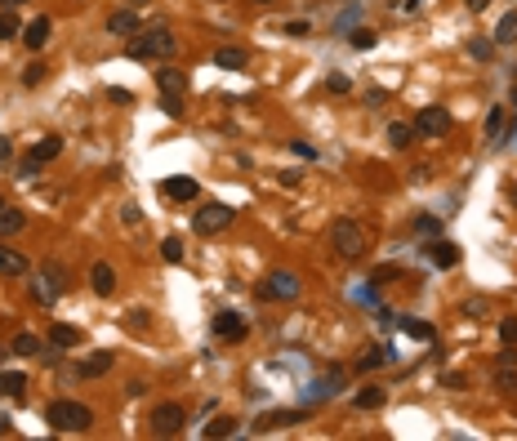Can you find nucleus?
<instances>
[{"label": "nucleus", "instance_id": "obj_1", "mask_svg": "<svg viewBox=\"0 0 517 441\" xmlns=\"http://www.w3.org/2000/svg\"><path fill=\"white\" fill-rule=\"evenodd\" d=\"M125 49H129V58H139V63H156V58H174L178 54V36L165 23H156V27L134 31Z\"/></svg>", "mask_w": 517, "mask_h": 441}, {"label": "nucleus", "instance_id": "obj_2", "mask_svg": "<svg viewBox=\"0 0 517 441\" xmlns=\"http://www.w3.org/2000/svg\"><path fill=\"white\" fill-rule=\"evenodd\" d=\"M45 423L54 432H90L94 428V410L85 401H72V397H58V401H49V410H45Z\"/></svg>", "mask_w": 517, "mask_h": 441}, {"label": "nucleus", "instance_id": "obj_3", "mask_svg": "<svg viewBox=\"0 0 517 441\" xmlns=\"http://www.w3.org/2000/svg\"><path fill=\"white\" fill-rule=\"evenodd\" d=\"M330 245H335V254L339 259H361L366 254V228L357 223V218H335V223H330Z\"/></svg>", "mask_w": 517, "mask_h": 441}, {"label": "nucleus", "instance_id": "obj_4", "mask_svg": "<svg viewBox=\"0 0 517 441\" xmlns=\"http://www.w3.org/2000/svg\"><path fill=\"white\" fill-rule=\"evenodd\" d=\"M188 428V410H183L178 401H161L152 415H147V432L152 437H178Z\"/></svg>", "mask_w": 517, "mask_h": 441}, {"label": "nucleus", "instance_id": "obj_5", "mask_svg": "<svg viewBox=\"0 0 517 441\" xmlns=\"http://www.w3.org/2000/svg\"><path fill=\"white\" fill-rule=\"evenodd\" d=\"M232 218H237V210L223 206V201H210V206H201L192 214V232L196 236H219L223 228H232Z\"/></svg>", "mask_w": 517, "mask_h": 441}, {"label": "nucleus", "instance_id": "obj_6", "mask_svg": "<svg viewBox=\"0 0 517 441\" xmlns=\"http://www.w3.org/2000/svg\"><path fill=\"white\" fill-rule=\"evenodd\" d=\"M259 299H277V303H294L299 294H304V281H299L294 272H286V267H277V272H268V281L255 290Z\"/></svg>", "mask_w": 517, "mask_h": 441}, {"label": "nucleus", "instance_id": "obj_7", "mask_svg": "<svg viewBox=\"0 0 517 441\" xmlns=\"http://www.w3.org/2000/svg\"><path fill=\"white\" fill-rule=\"evenodd\" d=\"M450 125H455V116L446 107H420V116H415V134L420 139H446Z\"/></svg>", "mask_w": 517, "mask_h": 441}, {"label": "nucleus", "instance_id": "obj_8", "mask_svg": "<svg viewBox=\"0 0 517 441\" xmlns=\"http://www.w3.org/2000/svg\"><path fill=\"white\" fill-rule=\"evenodd\" d=\"M112 366H116V352L98 348V352H90V357H80V361H76V379H103Z\"/></svg>", "mask_w": 517, "mask_h": 441}, {"label": "nucleus", "instance_id": "obj_9", "mask_svg": "<svg viewBox=\"0 0 517 441\" xmlns=\"http://www.w3.org/2000/svg\"><path fill=\"white\" fill-rule=\"evenodd\" d=\"M424 254H428V263L437 267V272H450V267H459V245L442 241V236H432V241L424 245Z\"/></svg>", "mask_w": 517, "mask_h": 441}, {"label": "nucleus", "instance_id": "obj_10", "mask_svg": "<svg viewBox=\"0 0 517 441\" xmlns=\"http://www.w3.org/2000/svg\"><path fill=\"white\" fill-rule=\"evenodd\" d=\"M107 31H112V36H121V41H129L134 31H143V23H139V9H134V5L112 9V14H107Z\"/></svg>", "mask_w": 517, "mask_h": 441}, {"label": "nucleus", "instance_id": "obj_11", "mask_svg": "<svg viewBox=\"0 0 517 441\" xmlns=\"http://www.w3.org/2000/svg\"><path fill=\"white\" fill-rule=\"evenodd\" d=\"M210 330H214V339H223V344H241V339H245V321H241V312H219L210 321Z\"/></svg>", "mask_w": 517, "mask_h": 441}, {"label": "nucleus", "instance_id": "obj_12", "mask_svg": "<svg viewBox=\"0 0 517 441\" xmlns=\"http://www.w3.org/2000/svg\"><path fill=\"white\" fill-rule=\"evenodd\" d=\"M49 36H54V18H45V14H41V18H31V23L23 27V45L31 49V54H41V49L49 45Z\"/></svg>", "mask_w": 517, "mask_h": 441}, {"label": "nucleus", "instance_id": "obj_13", "mask_svg": "<svg viewBox=\"0 0 517 441\" xmlns=\"http://www.w3.org/2000/svg\"><path fill=\"white\" fill-rule=\"evenodd\" d=\"M90 285H94V294H98V299H112V294H116V267L98 259V263L90 267Z\"/></svg>", "mask_w": 517, "mask_h": 441}, {"label": "nucleus", "instance_id": "obj_14", "mask_svg": "<svg viewBox=\"0 0 517 441\" xmlns=\"http://www.w3.org/2000/svg\"><path fill=\"white\" fill-rule=\"evenodd\" d=\"M214 67H223V72H245L250 54L241 45H219V49H214Z\"/></svg>", "mask_w": 517, "mask_h": 441}, {"label": "nucleus", "instance_id": "obj_15", "mask_svg": "<svg viewBox=\"0 0 517 441\" xmlns=\"http://www.w3.org/2000/svg\"><path fill=\"white\" fill-rule=\"evenodd\" d=\"M156 90L161 94H188V72H178V67H156Z\"/></svg>", "mask_w": 517, "mask_h": 441}, {"label": "nucleus", "instance_id": "obj_16", "mask_svg": "<svg viewBox=\"0 0 517 441\" xmlns=\"http://www.w3.org/2000/svg\"><path fill=\"white\" fill-rule=\"evenodd\" d=\"M165 196H170V201H183V206H188V201H196V196H201V183H196V179H183V174H174V179H165Z\"/></svg>", "mask_w": 517, "mask_h": 441}, {"label": "nucleus", "instance_id": "obj_17", "mask_svg": "<svg viewBox=\"0 0 517 441\" xmlns=\"http://www.w3.org/2000/svg\"><path fill=\"white\" fill-rule=\"evenodd\" d=\"M45 339H49V348H58V352H68V348H80V330H76V326H68V321H54Z\"/></svg>", "mask_w": 517, "mask_h": 441}, {"label": "nucleus", "instance_id": "obj_18", "mask_svg": "<svg viewBox=\"0 0 517 441\" xmlns=\"http://www.w3.org/2000/svg\"><path fill=\"white\" fill-rule=\"evenodd\" d=\"M383 401H388V393H383L379 383H366V388H357V393H353V405H357V410H379Z\"/></svg>", "mask_w": 517, "mask_h": 441}, {"label": "nucleus", "instance_id": "obj_19", "mask_svg": "<svg viewBox=\"0 0 517 441\" xmlns=\"http://www.w3.org/2000/svg\"><path fill=\"white\" fill-rule=\"evenodd\" d=\"M0 277H27V259L14 245H0Z\"/></svg>", "mask_w": 517, "mask_h": 441}, {"label": "nucleus", "instance_id": "obj_20", "mask_svg": "<svg viewBox=\"0 0 517 441\" xmlns=\"http://www.w3.org/2000/svg\"><path fill=\"white\" fill-rule=\"evenodd\" d=\"M420 134H415V121H393L388 125V147H397V152H406Z\"/></svg>", "mask_w": 517, "mask_h": 441}, {"label": "nucleus", "instance_id": "obj_21", "mask_svg": "<svg viewBox=\"0 0 517 441\" xmlns=\"http://www.w3.org/2000/svg\"><path fill=\"white\" fill-rule=\"evenodd\" d=\"M397 330H402L406 339H415V344H428V339L437 334V330L428 326V321H415V317H397Z\"/></svg>", "mask_w": 517, "mask_h": 441}, {"label": "nucleus", "instance_id": "obj_22", "mask_svg": "<svg viewBox=\"0 0 517 441\" xmlns=\"http://www.w3.org/2000/svg\"><path fill=\"white\" fill-rule=\"evenodd\" d=\"M304 419H308V410H281V415L259 419L255 428H259V432H268V428H290V423H304Z\"/></svg>", "mask_w": 517, "mask_h": 441}, {"label": "nucleus", "instance_id": "obj_23", "mask_svg": "<svg viewBox=\"0 0 517 441\" xmlns=\"http://www.w3.org/2000/svg\"><path fill=\"white\" fill-rule=\"evenodd\" d=\"M23 393H27L23 370H0V397H23Z\"/></svg>", "mask_w": 517, "mask_h": 441}, {"label": "nucleus", "instance_id": "obj_24", "mask_svg": "<svg viewBox=\"0 0 517 441\" xmlns=\"http://www.w3.org/2000/svg\"><path fill=\"white\" fill-rule=\"evenodd\" d=\"M23 228H27V214H23V210H14V206L0 210V241H5V236H14V232H23Z\"/></svg>", "mask_w": 517, "mask_h": 441}, {"label": "nucleus", "instance_id": "obj_25", "mask_svg": "<svg viewBox=\"0 0 517 441\" xmlns=\"http://www.w3.org/2000/svg\"><path fill=\"white\" fill-rule=\"evenodd\" d=\"M58 152H63V139H58V134H45V139L31 147V156H36L41 165H49V161H58Z\"/></svg>", "mask_w": 517, "mask_h": 441}, {"label": "nucleus", "instance_id": "obj_26", "mask_svg": "<svg viewBox=\"0 0 517 441\" xmlns=\"http://www.w3.org/2000/svg\"><path fill=\"white\" fill-rule=\"evenodd\" d=\"M237 432H241V428H237V419H228V415H223V419H210L206 428H201V437H210V441H219V437H237Z\"/></svg>", "mask_w": 517, "mask_h": 441}, {"label": "nucleus", "instance_id": "obj_27", "mask_svg": "<svg viewBox=\"0 0 517 441\" xmlns=\"http://www.w3.org/2000/svg\"><path fill=\"white\" fill-rule=\"evenodd\" d=\"M14 352H18V357H41V352H45V344H41V339L31 334V330H23L18 339H14Z\"/></svg>", "mask_w": 517, "mask_h": 441}, {"label": "nucleus", "instance_id": "obj_28", "mask_svg": "<svg viewBox=\"0 0 517 441\" xmlns=\"http://www.w3.org/2000/svg\"><path fill=\"white\" fill-rule=\"evenodd\" d=\"M14 36H23L18 9H0V41H14Z\"/></svg>", "mask_w": 517, "mask_h": 441}, {"label": "nucleus", "instance_id": "obj_29", "mask_svg": "<svg viewBox=\"0 0 517 441\" xmlns=\"http://www.w3.org/2000/svg\"><path fill=\"white\" fill-rule=\"evenodd\" d=\"M383 361H388V352H383V348H366L357 357V370H361V375H371V370H379Z\"/></svg>", "mask_w": 517, "mask_h": 441}, {"label": "nucleus", "instance_id": "obj_30", "mask_svg": "<svg viewBox=\"0 0 517 441\" xmlns=\"http://www.w3.org/2000/svg\"><path fill=\"white\" fill-rule=\"evenodd\" d=\"M339 375H330V379H321V383H312L308 388V401H316V397H339Z\"/></svg>", "mask_w": 517, "mask_h": 441}, {"label": "nucleus", "instance_id": "obj_31", "mask_svg": "<svg viewBox=\"0 0 517 441\" xmlns=\"http://www.w3.org/2000/svg\"><path fill=\"white\" fill-rule=\"evenodd\" d=\"M508 41H517V14H504L495 27V45H508Z\"/></svg>", "mask_w": 517, "mask_h": 441}, {"label": "nucleus", "instance_id": "obj_32", "mask_svg": "<svg viewBox=\"0 0 517 441\" xmlns=\"http://www.w3.org/2000/svg\"><path fill=\"white\" fill-rule=\"evenodd\" d=\"M348 45H353V49H375L379 45V31L375 27H357L353 36H348Z\"/></svg>", "mask_w": 517, "mask_h": 441}, {"label": "nucleus", "instance_id": "obj_33", "mask_svg": "<svg viewBox=\"0 0 517 441\" xmlns=\"http://www.w3.org/2000/svg\"><path fill=\"white\" fill-rule=\"evenodd\" d=\"M469 54H473L477 63H491V58H495V41H486V36H473V41H469Z\"/></svg>", "mask_w": 517, "mask_h": 441}, {"label": "nucleus", "instance_id": "obj_34", "mask_svg": "<svg viewBox=\"0 0 517 441\" xmlns=\"http://www.w3.org/2000/svg\"><path fill=\"white\" fill-rule=\"evenodd\" d=\"M31 299H36V303H45V308H49V303L58 299V285H49L45 277H41V281H31Z\"/></svg>", "mask_w": 517, "mask_h": 441}, {"label": "nucleus", "instance_id": "obj_35", "mask_svg": "<svg viewBox=\"0 0 517 441\" xmlns=\"http://www.w3.org/2000/svg\"><path fill=\"white\" fill-rule=\"evenodd\" d=\"M161 259L165 263H183V241H178V236H165V241H161Z\"/></svg>", "mask_w": 517, "mask_h": 441}, {"label": "nucleus", "instance_id": "obj_36", "mask_svg": "<svg viewBox=\"0 0 517 441\" xmlns=\"http://www.w3.org/2000/svg\"><path fill=\"white\" fill-rule=\"evenodd\" d=\"M495 388H499V393H513V397H517V370H504V366H499V370H495Z\"/></svg>", "mask_w": 517, "mask_h": 441}, {"label": "nucleus", "instance_id": "obj_37", "mask_svg": "<svg viewBox=\"0 0 517 441\" xmlns=\"http://www.w3.org/2000/svg\"><path fill=\"white\" fill-rule=\"evenodd\" d=\"M49 76V67L45 63H27V72H23V85H27V90H36V85Z\"/></svg>", "mask_w": 517, "mask_h": 441}, {"label": "nucleus", "instance_id": "obj_38", "mask_svg": "<svg viewBox=\"0 0 517 441\" xmlns=\"http://www.w3.org/2000/svg\"><path fill=\"white\" fill-rule=\"evenodd\" d=\"M415 232H420V236H442V218L420 214V218H415Z\"/></svg>", "mask_w": 517, "mask_h": 441}, {"label": "nucleus", "instance_id": "obj_39", "mask_svg": "<svg viewBox=\"0 0 517 441\" xmlns=\"http://www.w3.org/2000/svg\"><path fill=\"white\" fill-rule=\"evenodd\" d=\"M348 90H353V80H348L343 72H330L326 76V94H348Z\"/></svg>", "mask_w": 517, "mask_h": 441}, {"label": "nucleus", "instance_id": "obj_40", "mask_svg": "<svg viewBox=\"0 0 517 441\" xmlns=\"http://www.w3.org/2000/svg\"><path fill=\"white\" fill-rule=\"evenodd\" d=\"M281 31H286V36H294V41H304V36H312V23H308V18H290Z\"/></svg>", "mask_w": 517, "mask_h": 441}, {"label": "nucleus", "instance_id": "obj_41", "mask_svg": "<svg viewBox=\"0 0 517 441\" xmlns=\"http://www.w3.org/2000/svg\"><path fill=\"white\" fill-rule=\"evenodd\" d=\"M161 112L170 116V121H178V116H183V98L178 94H161Z\"/></svg>", "mask_w": 517, "mask_h": 441}, {"label": "nucleus", "instance_id": "obj_42", "mask_svg": "<svg viewBox=\"0 0 517 441\" xmlns=\"http://www.w3.org/2000/svg\"><path fill=\"white\" fill-rule=\"evenodd\" d=\"M499 125H504V107L495 103V107L486 112V139H499Z\"/></svg>", "mask_w": 517, "mask_h": 441}, {"label": "nucleus", "instance_id": "obj_43", "mask_svg": "<svg viewBox=\"0 0 517 441\" xmlns=\"http://www.w3.org/2000/svg\"><path fill=\"white\" fill-rule=\"evenodd\" d=\"M36 174H41V161H36V156H31V152H27V156L18 161V179H27V183H31Z\"/></svg>", "mask_w": 517, "mask_h": 441}, {"label": "nucleus", "instance_id": "obj_44", "mask_svg": "<svg viewBox=\"0 0 517 441\" xmlns=\"http://www.w3.org/2000/svg\"><path fill=\"white\" fill-rule=\"evenodd\" d=\"M499 339H504V348L517 344V317H504V321H499Z\"/></svg>", "mask_w": 517, "mask_h": 441}, {"label": "nucleus", "instance_id": "obj_45", "mask_svg": "<svg viewBox=\"0 0 517 441\" xmlns=\"http://www.w3.org/2000/svg\"><path fill=\"white\" fill-rule=\"evenodd\" d=\"M107 103H116V107H129V103H134V94H129V90H116V85H112V90H107Z\"/></svg>", "mask_w": 517, "mask_h": 441}, {"label": "nucleus", "instance_id": "obj_46", "mask_svg": "<svg viewBox=\"0 0 517 441\" xmlns=\"http://www.w3.org/2000/svg\"><path fill=\"white\" fill-rule=\"evenodd\" d=\"M5 165H14V139L0 134V169H5Z\"/></svg>", "mask_w": 517, "mask_h": 441}, {"label": "nucleus", "instance_id": "obj_47", "mask_svg": "<svg viewBox=\"0 0 517 441\" xmlns=\"http://www.w3.org/2000/svg\"><path fill=\"white\" fill-rule=\"evenodd\" d=\"M121 218H125V223H139V218H143V210L134 206V201H125V206H121Z\"/></svg>", "mask_w": 517, "mask_h": 441}, {"label": "nucleus", "instance_id": "obj_48", "mask_svg": "<svg viewBox=\"0 0 517 441\" xmlns=\"http://www.w3.org/2000/svg\"><path fill=\"white\" fill-rule=\"evenodd\" d=\"M393 277H397V267H393V263H388V267H375V272H371V281H375V285H383V281H393Z\"/></svg>", "mask_w": 517, "mask_h": 441}, {"label": "nucleus", "instance_id": "obj_49", "mask_svg": "<svg viewBox=\"0 0 517 441\" xmlns=\"http://www.w3.org/2000/svg\"><path fill=\"white\" fill-rule=\"evenodd\" d=\"M290 152H294V156H304V161L316 156V147H308V143H290Z\"/></svg>", "mask_w": 517, "mask_h": 441}, {"label": "nucleus", "instance_id": "obj_50", "mask_svg": "<svg viewBox=\"0 0 517 441\" xmlns=\"http://www.w3.org/2000/svg\"><path fill=\"white\" fill-rule=\"evenodd\" d=\"M383 98H388V90H371V94H366V103H371V107H383Z\"/></svg>", "mask_w": 517, "mask_h": 441}, {"label": "nucleus", "instance_id": "obj_51", "mask_svg": "<svg viewBox=\"0 0 517 441\" xmlns=\"http://www.w3.org/2000/svg\"><path fill=\"white\" fill-rule=\"evenodd\" d=\"M464 5H469L473 14H481V9H486V5H491V0H464Z\"/></svg>", "mask_w": 517, "mask_h": 441}, {"label": "nucleus", "instance_id": "obj_52", "mask_svg": "<svg viewBox=\"0 0 517 441\" xmlns=\"http://www.w3.org/2000/svg\"><path fill=\"white\" fill-rule=\"evenodd\" d=\"M27 0H0V9H23Z\"/></svg>", "mask_w": 517, "mask_h": 441}, {"label": "nucleus", "instance_id": "obj_53", "mask_svg": "<svg viewBox=\"0 0 517 441\" xmlns=\"http://www.w3.org/2000/svg\"><path fill=\"white\" fill-rule=\"evenodd\" d=\"M5 432H14V423H9V415H0V437Z\"/></svg>", "mask_w": 517, "mask_h": 441}, {"label": "nucleus", "instance_id": "obj_54", "mask_svg": "<svg viewBox=\"0 0 517 441\" xmlns=\"http://www.w3.org/2000/svg\"><path fill=\"white\" fill-rule=\"evenodd\" d=\"M406 14H415V9H420V0H406V5H402Z\"/></svg>", "mask_w": 517, "mask_h": 441}, {"label": "nucleus", "instance_id": "obj_55", "mask_svg": "<svg viewBox=\"0 0 517 441\" xmlns=\"http://www.w3.org/2000/svg\"><path fill=\"white\" fill-rule=\"evenodd\" d=\"M255 5H277V0H255Z\"/></svg>", "mask_w": 517, "mask_h": 441}, {"label": "nucleus", "instance_id": "obj_56", "mask_svg": "<svg viewBox=\"0 0 517 441\" xmlns=\"http://www.w3.org/2000/svg\"><path fill=\"white\" fill-rule=\"evenodd\" d=\"M0 210H5V196H0Z\"/></svg>", "mask_w": 517, "mask_h": 441}]
</instances>
